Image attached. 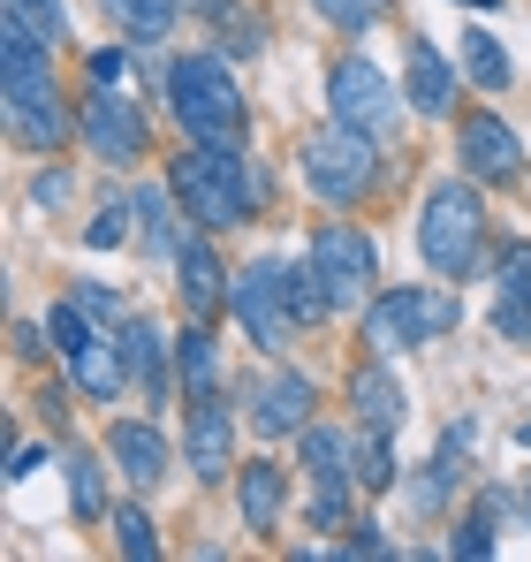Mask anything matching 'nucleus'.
<instances>
[{"instance_id":"obj_1","label":"nucleus","mask_w":531,"mask_h":562,"mask_svg":"<svg viewBox=\"0 0 531 562\" xmlns=\"http://www.w3.org/2000/svg\"><path fill=\"white\" fill-rule=\"evenodd\" d=\"M0 85H8V130L31 145V153H61L77 114L61 99V77H54V46L23 23L0 15Z\"/></svg>"},{"instance_id":"obj_2","label":"nucleus","mask_w":531,"mask_h":562,"mask_svg":"<svg viewBox=\"0 0 531 562\" xmlns=\"http://www.w3.org/2000/svg\"><path fill=\"white\" fill-rule=\"evenodd\" d=\"M273 183H266V168H251L244 153H228V145H190L176 153V205L190 213V228H236V221H251Z\"/></svg>"},{"instance_id":"obj_3","label":"nucleus","mask_w":531,"mask_h":562,"mask_svg":"<svg viewBox=\"0 0 531 562\" xmlns=\"http://www.w3.org/2000/svg\"><path fill=\"white\" fill-rule=\"evenodd\" d=\"M168 99H176V122L190 145H228L244 153V130H251V106H244V85L221 54H182L168 69Z\"/></svg>"},{"instance_id":"obj_4","label":"nucleus","mask_w":531,"mask_h":562,"mask_svg":"<svg viewBox=\"0 0 531 562\" xmlns=\"http://www.w3.org/2000/svg\"><path fill=\"white\" fill-rule=\"evenodd\" d=\"M418 259L441 281L478 274V259H486V205H478L471 183L426 190V205H418Z\"/></svg>"},{"instance_id":"obj_5","label":"nucleus","mask_w":531,"mask_h":562,"mask_svg":"<svg viewBox=\"0 0 531 562\" xmlns=\"http://www.w3.org/2000/svg\"><path fill=\"white\" fill-rule=\"evenodd\" d=\"M46 335H54V350H61V366H69V380L84 387L91 403H114L122 387H129V358H122V342L91 319L84 304L69 296V304H54L46 312Z\"/></svg>"},{"instance_id":"obj_6","label":"nucleus","mask_w":531,"mask_h":562,"mask_svg":"<svg viewBox=\"0 0 531 562\" xmlns=\"http://www.w3.org/2000/svg\"><path fill=\"white\" fill-rule=\"evenodd\" d=\"M372 183H380V145H372V130L327 122V130L304 137V190H312V198H327V205H357Z\"/></svg>"},{"instance_id":"obj_7","label":"nucleus","mask_w":531,"mask_h":562,"mask_svg":"<svg viewBox=\"0 0 531 562\" xmlns=\"http://www.w3.org/2000/svg\"><path fill=\"white\" fill-rule=\"evenodd\" d=\"M463 319V304L448 296V289H380L372 304H364V335H372V350L380 358H395V350H418V342H441L448 327Z\"/></svg>"},{"instance_id":"obj_8","label":"nucleus","mask_w":531,"mask_h":562,"mask_svg":"<svg viewBox=\"0 0 531 562\" xmlns=\"http://www.w3.org/2000/svg\"><path fill=\"white\" fill-rule=\"evenodd\" d=\"M312 267L327 281L335 312H357V304L380 296V251H372V236L350 228V221H327V228L312 236Z\"/></svg>"},{"instance_id":"obj_9","label":"nucleus","mask_w":531,"mask_h":562,"mask_svg":"<svg viewBox=\"0 0 531 562\" xmlns=\"http://www.w3.org/2000/svg\"><path fill=\"white\" fill-rule=\"evenodd\" d=\"M228 312L244 319V335L259 350H289L296 312H289V259H251L244 274L228 281Z\"/></svg>"},{"instance_id":"obj_10","label":"nucleus","mask_w":531,"mask_h":562,"mask_svg":"<svg viewBox=\"0 0 531 562\" xmlns=\"http://www.w3.org/2000/svg\"><path fill=\"white\" fill-rule=\"evenodd\" d=\"M77 130H84V145L106 160V168H137L145 160V114H137V99L122 92V85H91V99L77 106Z\"/></svg>"},{"instance_id":"obj_11","label":"nucleus","mask_w":531,"mask_h":562,"mask_svg":"<svg viewBox=\"0 0 531 562\" xmlns=\"http://www.w3.org/2000/svg\"><path fill=\"white\" fill-rule=\"evenodd\" d=\"M304 479H312V517L342 525V494L357 486V426H304Z\"/></svg>"},{"instance_id":"obj_12","label":"nucleus","mask_w":531,"mask_h":562,"mask_svg":"<svg viewBox=\"0 0 531 562\" xmlns=\"http://www.w3.org/2000/svg\"><path fill=\"white\" fill-rule=\"evenodd\" d=\"M327 106H335V122L372 130V137L395 122V92H387V77H380L364 54H342V61L327 69Z\"/></svg>"},{"instance_id":"obj_13","label":"nucleus","mask_w":531,"mask_h":562,"mask_svg":"<svg viewBox=\"0 0 531 562\" xmlns=\"http://www.w3.org/2000/svg\"><path fill=\"white\" fill-rule=\"evenodd\" d=\"M182 457L205 486L236 479V411L221 395H190V426H182Z\"/></svg>"},{"instance_id":"obj_14","label":"nucleus","mask_w":531,"mask_h":562,"mask_svg":"<svg viewBox=\"0 0 531 562\" xmlns=\"http://www.w3.org/2000/svg\"><path fill=\"white\" fill-rule=\"evenodd\" d=\"M312 403H319V387L304 373H289V366H273V373L251 387V426H259L266 441H289L296 426H312Z\"/></svg>"},{"instance_id":"obj_15","label":"nucleus","mask_w":531,"mask_h":562,"mask_svg":"<svg viewBox=\"0 0 531 562\" xmlns=\"http://www.w3.org/2000/svg\"><path fill=\"white\" fill-rule=\"evenodd\" d=\"M455 153H463V168H478L486 183L524 176V137H517L501 114H471V122L455 130Z\"/></svg>"},{"instance_id":"obj_16","label":"nucleus","mask_w":531,"mask_h":562,"mask_svg":"<svg viewBox=\"0 0 531 562\" xmlns=\"http://www.w3.org/2000/svg\"><path fill=\"white\" fill-rule=\"evenodd\" d=\"M106 457H114V471L137 486V494H152L168 471H176V457H168V441H160V426H145V418H122L114 434H106Z\"/></svg>"},{"instance_id":"obj_17","label":"nucleus","mask_w":531,"mask_h":562,"mask_svg":"<svg viewBox=\"0 0 531 562\" xmlns=\"http://www.w3.org/2000/svg\"><path fill=\"white\" fill-rule=\"evenodd\" d=\"M176 281H182V312H190V319H213V312L228 304V274H221V259H213L205 236H190L176 251Z\"/></svg>"},{"instance_id":"obj_18","label":"nucleus","mask_w":531,"mask_h":562,"mask_svg":"<svg viewBox=\"0 0 531 562\" xmlns=\"http://www.w3.org/2000/svg\"><path fill=\"white\" fill-rule=\"evenodd\" d=\"M350 411H357V426H364V434H403V380L387 373V366H357Z\"/></svg>"},{"instance_id":"obj_19","label":"nucleus","mask_w":531,"mask_h":562,"mask_svg":"<svg viewBox=\"0 0 531 562\" xmlns=\"http://www.w3.org/2000/svg\"><path fill=\"white\" fill-rule=\"evenodd\" d=\"M494 327L509 342H531V244H509L501 251V289H494Z\"/></svg>"},{"instance_id":"obj_20","label":"nucleus","mask_w":531,"mask_h":562,"mask_svg":"<svg viewBox=\"0 0 531 562\" xmlns=\"http://www.w3.org/2000/svg\"><path fill=\"white\" fill-rule=\"evenodd\" d=\"M122 358H129V380L145 387V403L160 411V403H168V335H160L152 319H129V327H122Z\"/></svg>"},{"instance_id":"obj_21","label":"nucleus","mask_w":531,"mask_h":562,"mask_svg":"<svg viewBox=\"0 0 531 562\" xmlns=\"http://www.w3.org/2000/svg\"><path fill=\"white\" fill-rule=\"evenodd\" d=\"M403 99H410V106H418L426 122H441L448 106H455V77H448V61L433 54V46H426V38L410 46V69H403Z\"/></svg>"},{"instance_id":"obj_22","label":"nucleus","mask_w":531,"mask_h":562,"mask_svg":"<svg viewBox=\"0 0 531 562\" xmlns=\"http://www.w3.org/2000/svg\"><path fill=\"white\" fill-rule=\"evenodd\" d=\"M236 502H244V525H251V532H273V525H281V502H289V471L281 464H244L236 471Z\"/></svg>"},{"instance_id":"obj_23","label":"nucleus","mask_w":531,"mask_h":562,"mask_svg":"<svg viewBox=\"0 0 531 562\" xmlns=\"http://www.w3.org/2000/svg\"><path fill=\"white\" fill-rule=\"evenodd\" d=\"M463 449H471V418H463V426H448L441 457H433V464H426V479L410 486V509H418V517H441V502L455 494V479H463Z\"/></svg>"},{"instance_id":"obj_24","label":"nucleus","mask_w":531,"mask_h":562,"mask_svg":"<svg viewBox=\"0 0 531 562\" xmlns=\"http://www.w3.org/2000/svg\"><path fill=\"white\" fill-rule=\"evenodd\" d=\"M455 46H463V77H471L478 92H509V77H517V69H509V54H501V38H494V31H478V23H471Z\"/></svg>"},{"instance_id":"obj_25","label":"nucleus","mask_w":531,"mask_h":562,"mask_svg":"<svg viewBox=\"0 0 531 562\" xmlns=\"http://www.w3.org/2000/svg\"><path fill=\"white\" fill-rule=\"evenodd\" d=\"M176 366H182V395H221V342L205 335V319L176 342Z\"/></svg>"},{"instance_id":"obj_26","label":"nucleus","mask_w":531,"mask_h":562,"mask_svg":"<svg viewBox=\"0 0 531 562\" xmlns=\"http://www.w3.org/2000/svg\"><path fill=\"white\" fill-rule=\"evenodd\" d=\"M69 509L77 517H106V464L91 449H69Z\"/></svg>"},{"instance_id":"obj_27","label":"nucleus","mask_w":531,"mask_h":562,"mask_svg":"<svg viewBox=\"0 0 531 562\" xmlns=\"http://www.w3.org/2000/svg\"><path fill=\"white\" fill-rule=\"evenodd\" d=\"M0 15L23 23V31H38L46 46H69V0H0Z\"/></svg>"},{"instance_id":"obj_28","label":"nucleus","mask_w":531,"mask_h":562,"mask_svg":"<svg viewBox=\"0 0 531 562\" xmlns=\"http://www.w3.org/2000/svg\"><path fill=\"white\" fill-rule=\"evenodd\" d=\"M106 15L122 23V31H137V38H168L182 15V0H106Z\"/></svg>"},{"instance_id":"obj_29","label":"nucleus","mask_w":531,"mask_h":562,"mask_svg":"<svg viewBox=\"0 0 531 562\" xmlns=\"http://www.w3.org/2000/svg\"><path fill=\"white\" fill-rule=\"evenodd\" d=\"M289 312H296V327H319V319L335 312V296H327V281H319L312 259H304V267H289Z\"/></svg>"},{"instance_id":"obj_30","label":"nucleus","mask_w":531,"mask_h":562,"mask_svg":"<svg viewBox=\"0 0 531 562\" xmlns=\"http://www.w3.org/2000/svg\"><path fill=\"white\" fill-rule=\"evenodd\" d=\"M137 221L152 228V236H145V244H152V259H176L182 244H190V236L176 228V213H168V198H160V190H137Z\"/></svg>"},{"instance_id":"obj_31","label":"nucleus","mask_w":531,"mask_h":562,"mask_svg":"<svg viewBox=\"0 0 531 562\" xmlns=\"http://www.w3.org/2000/svg\"><path fill=\"white\" fill-rule=\"evenodd\" d=\"M129 221H137V198H106L99 213H91V228H84V244L91 251H114L122 236H129Z\"/></svg>"},{"instance_id":"obj_32","label":"nucleus","mask_w":531,"mask_h":562,"mask_svg":"<svg viewBox=\"0 0 531 562\" xmlns=\"http://www.w3.org/2000/svg\"><path fill=\"white\" fill-rule=\"evenodd\" d=\"M114 540H122V555H137V562L160 555V532H152V517H145L137 502H122V509H114Z\"/></svg>"},{"instance_id":"obj_33","label":"nucleus","mask_w":531,"mask_h":562,"mask_svg":"<svg viewBox=\"0 0 531 562\" xmlns=\"http://www.w3.org/2000/svg\"><path fill=\"white\" fill-rule=\"evenodd\" d=\"M387 441H395V434H364V426H357V479H364L372 494L395 486V457H387Z\"/></svg>"},{"instance_id":"obj_34","label":"nucleus","mask_w":531,"mask_h":562,"mask_svg":"<svg viewBox=\"0 0 531 562\" xmlns=\"http://www.w3.org/2000/svg\"><path fill=\"white\" fill-rule=\"evenodd\" d=\"M312 8H319L335 31H350V38H357V31H372V23L387 15V0H312Z\"/></svg>"},{"instance_id":"obj_35","label":"nucleus","mask_w":531,"mask_h":562,"mask_svg":"<svg viewBox=\"0 0 531 562\" xmlns=\"http://www.w3.org/2000/svg\"><path fill=\"white\" fill-rule=\"evenodd\" d=\"M448 555H463V562L478 555V562H486V555H494V517H486V509H471V517L455 525V540H448Z\"/></svg>"},{"instance_id":"obj_36","label":"nucleus","mask_w":531,"mask_h":562,"mask_svg":"<svg viewBox=\"0 0 531 562\" xmlns=\"http://www.w3.org/2000/svg\"><path fill=\"white\" fill-rule=\"evenodd\" d=\"M129 77V46H91V85H122Z\"/></svg>"},{"instance_id":"obj_37","label":"nucleus","mask_w":531,"mask_h":562,"mask_svg":"<svg viewBox=\"0 0 531 562\" xmlns=\"http://www.w3.org/2000/svg\"><path fill=\"white\" fill-rule=\"evenodd\" d=\"M69 296L84 304V312L99 319V327H114V289H99V281H69Z\"/></svg>"},{"instance_id":"obj_38","label":"nucleus","mask_w":531,"mask_h":562,"mask_svg":"<svg viewBox=\"0 0 531 562\" xmlns=\"http://www.w3.org/2000/svg\"><path fill=\"white\" fill-rule=\"evenodd\" d=\"M46 464V449H31V441H23V449H15V457H8V479H31V471Z\"/></svg>"},{"instance_id":"obj_39","label":"nucleus","mask_w":531,"mask_h":562,"mask_svg":"<svg viewBox=\"0 0 531 562\" xmlns=\"http://www.w3.org/2000/svg\"><path fill=\"white\" fill-rule=\"evenodd\" d=\"M350 555H387V540H380V525H357V540H350Z\"/></svg>"},{"instance_id":"obj_40","label":"nucleus","mask_w":531,"mask_h":562,"mask_svg":"<svg viewBox=\"0 0 531 562\" xmlns=\"http://www.w3.org/2000/svg\"><path fill=\"white\" fill-rule=\"evenodd\" d=\"M31 198H38V205H61V198H69V176H38Z\"/></svg>"},{"instance_id":"obj_41","label":"nucleus","mask_w":531,"mask_h":562,"mask_svg":"<svg viewBox=\"0 0 531 562\" xmlns=\"http://www.w3.org/2000/svg\"><path fill=\"white\" fill-rule=\"evenodd\" d=\"M463 8H501V0H463Z\"/></svg>"},{"instance_id":"obj_42","label":"nucleus","mask_w":531,"mask_h":562,"mask_svg":"<svg viewBox=\"0 0 531 562\" xmlns=\"http://www.w3.org/2000/svg\"><path fill=\"white\" fill-rule=\"evenodd\" d=\"M517 441H524V449H531V418H524V434H517Z\"/></svg>"},{"instance_id":"obj_43","label":"nucleus","mask_w":531,"mask_h":562,"mask_svg":"<svg viewBox=\"0 0 531 562\" xmlns=\"http://www.w3.org/2000/svg\"><path fill=\"white\" fill-rule=\"evenodd\" d=\"M524 509H531V494H524Z\"/></svg>"}]
</instances>
